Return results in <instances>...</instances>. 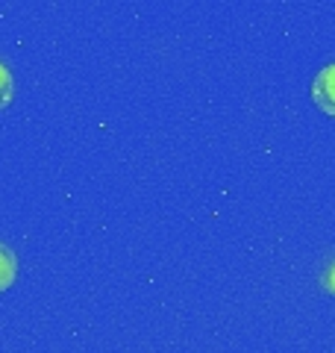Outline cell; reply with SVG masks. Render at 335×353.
<instances>
[{"mask_svg":"<svg viewBox=\"0 0 335 353\" xmlns=\"http://www.w3.org/2000/svg\"><path fill=\"white\" fill-rule=\"evenodd\" d=\"M312 101L323 115L335 118V62L318 71L315 83H312Z\"/></svg>","mask_w":335,"mask_h":353,"instance_id":"obj_1","label":"cell"},{"mask_svg":"<svg viewBox=\"0 0 335 353\" xmlns=\"http://www.w3.org/2000/svg\"><path fill=\"white\" fill-rule=\"evenodd\" d=\"M15 277H18V262H15V253L9 250L6 245H0V292L12 289Z\"/></svg>","mask_w":335,"mask_h":353,"instance_id":"obj_2","label":"cell"},{"mask_svg":"<svg viewBox=\"0 0 335 353\" xmlns=\"http://www.w3.org/2000/svg\"><path fill=\"white\" fill-rule=\"evenodd\" d=\"M15 97V80H12V71L0 62V109H6Z\"/></svg>","mask_w":335,"mask_h":353,"instance_id":"obj_3","label":"cell"},{"mask_svg":"<svg viewBox=\"0 0 335 353\" xmlns=\"http://www.w3.org/2000/svg\"><path fill=\"white\" fill-rule=\"evenodd\" d=\"M321 285L327 289L329 294H335V250L327 256V262H323V271H321Z\"/></svg>","mask_w":335,"mask_h":353,"instance_id":"obj_4","label":"cell"}]
</instances>
